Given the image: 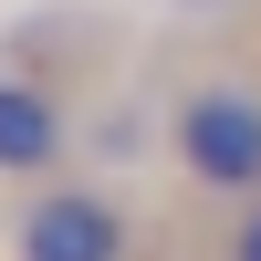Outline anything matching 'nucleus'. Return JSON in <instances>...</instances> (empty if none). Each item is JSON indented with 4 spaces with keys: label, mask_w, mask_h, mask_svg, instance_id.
<instances>
[{
    "label": "nucleus",
    "mask_w": 261,
    "mask_h": 261,
    "mask_svg": "<svg viewBox=\"0 0 261 261\" xmlns=\"http://www.w3.org/2000/svg\"><path fill=\"white\" fill-rule=\"evenodd\" d=\"M167 157L209 209H251L261 199V73L209 63L167 94Z\"/></svg>",
    "instance_id": "obj_1"
},
{
    "label": "nucleus",
    "mask_w": 261,
    "mask_h": 261,
    "mask_svg": "<svg viewBox=\"0 0 261 261\" xmlns=\"http://www.w3.org/2000/svg\"><path fill=\"white\" fill-rule=\"evenodd\" d=\"M11 261H136V220H125V199L105 178H53L21 199Z\"/></svg>",
    "instance_id": "obj_2"
},
{
    "label": "nucleus",
    "mask_w": 261,
    "mask_h": 261,
    "mask_svg": "<svg viewBox=\"0 0 261 261\" xmlns=\"http://www.w3.org/2000/svg\"><path fill=\"white\" fill-rule=\"evenodd\" d=\"M73 178V94L42 84L32 63H0V188H53Z\"/></svg>",
    "instance_id": "obj_3"
},
{
    "label": "nucleus",
    "mask_w": 261,
    "mask_h": 261,
    "mask_svg": "<svg viewBox=\"0 0 261 261\" xmlns=\"http://www.w3.org/2000/svg\"><path fill=\"white\" fill-rule=\"evenodd\" d=\"M209 261H261V199L220 220V251H209Z\"/></svg>",
    "instance_id": "obj_4"
}]
</instances>
